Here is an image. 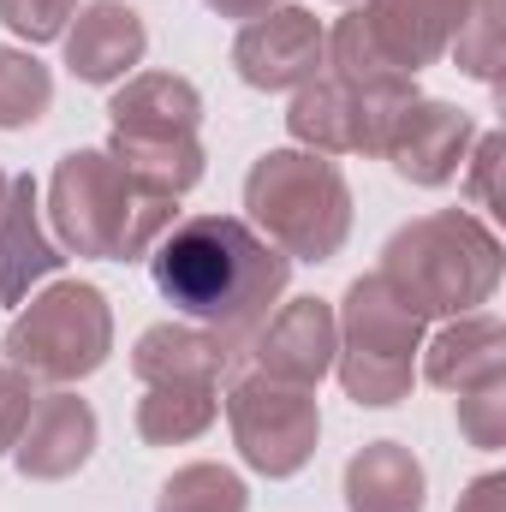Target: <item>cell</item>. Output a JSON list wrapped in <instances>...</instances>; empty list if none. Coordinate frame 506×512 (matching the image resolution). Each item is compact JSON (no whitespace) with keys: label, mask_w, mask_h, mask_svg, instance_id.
I'll list each match as a JSON object with an SVG mask.
<instances>
[{"label":"cell","mask_w":506,"mask_h":512,"mask_svg":"<svg viewBox=\"0 0 506 512\" xmlns=\"http://www.w3.org/2000/svg\"><path fill=\"white\" fill-rule=\"evenodd\" d=\"M340 352L334 370L352 405H399L417 382V352H423V316H411L381 274L352 280L340 304Z\"/></svg>","instance_id":"7"},{"label":"cell","mask_w":506,"mask_h":512,"mask_svg":"<svg viewBox=\"0 0 506 512\" xmlns=\"http://www.w3.org/2000/svg\"><path fill=\"white\" fill-rule=\"evenodd\" d=\"M501 155H506V137L489 131V137L477 143V155H471V185H465L471 203H477V209H495V215H501V179H495V173H501Z\"/></svg>","instance_id":"27"},{"label":"cell","mask_w":506,"mask_h":512,"mask_svg":"<svg viewBox=\"0 0 506 512\" xmlns=\"http://www.w3.org/2000/svg\"><path fill=\"white\" fill-rule=\"evenodd\" d=\"M334 352H340V322L334 304L322 298H292L251 334V370L292 387H316L334 370Z\"/></svg>","instance_id":"12"},{"label":"cell","mask_w":506,"mask_h":512,"mask_svg":"<svg viewBox=\"0 0 506 512\" xmlns=\"http://www.w3.org/2000/svg\"><path fill=\"white\" fill-rule=\"evenodd\" d=\"M245 209L256 233L280 256L328 262L352 233V185L334 155L316 149H268L245 179Z\"/></svg>","instance_id":"4"},{"label":"cell","mask_w":506,"mask_h":512,"mask_svg":"<svg viewBox=\"0 0 506 512\" xmlns=\"http://www.w3.org/2000/svg\"><path fill=\"white\" fill-rule=\"evenodd\" d=\"M316 387H292L274 382L262 370H245L239 382L227 387V423H233V441L245 453V465L262 477H298L316 453V435H322V411L310 399Z\"/></svg>","instance_id":"8"},{"label":"cell","mask_w":506,"mask_h":512,"mask_svg":"<svg viewBox=\"0 0 506 512\" xmlns=\"http://www.w3.org/2000/svg\"><path fill=\"white\" fill-rule=\"evenodd\" d=\"M78 18V0H0V24L18 42H54Z\"/></svg>","instance_id":"25"},{"label":"cell","mask_w":506,"mask_h":512,"mask_svg":"<svg viewBox=\"0 0 506 512\" xmlns=\"http://www.w3.org/2000/svg\"><path fill=\"white\" fill-rule=\"evenodd\" d=\"M203 6L221 12V18H245V24H251V18H262V12H274L280 0H203Z\"/></svg>","instance_id":"29"},{"label":"cell","mask_w":506,"mask_h":512,"mask_svg":"<svg viewBox=\"0 0 506 512\" xmlns=\"http://www.w3.org/2000/svg\"><path fill=\"white\" fill-rule=\"evenodd\" d=\"M423 465L399 441H370L346 465V507L352 512H423Z\"/></svg>","instance_id":"19"},{"label":"cell","mask_w":506,"mask_h":512,"mask_svg":"<svg viewBox=\"0 0 506 512\" xmlns=\"http://www.w3.org/2000/svg\"><path fill=\"white\" fill-rule=\"evenodd\" d=\"M245 507H251V489L227 465H185L155 495V512H245Z\"/></svg>","instance_id":"21"},{"label":"cell","mask_w":506,"mask_h":512,"mask_svg":"<svg viewBox=\"0 0 506 512\" xmlns=\"http://www.w3.org/2000/svg\"><path fill=\"white\" fill-rule=\"evenodd\" d=\"M54 102V72L30 48H0V131L36 126Z\"/></svg>","instance_id":"22"},{"label":"cell","mask_w":506,"mask_h":512,"mask_svg":"<svg viewBox=\"0 0 506 512\" xmlns=\"http://www.w3.org/2000/svg\"><path fill=\"white\" fill-rule=\"evenodd\" d=\"M6 191H12V173H0V209H6Z\"/></svg>","instance_id":"30"},{"label":"cell","mask_w":506,"mask_h":512,"mask_svg":"<svg viewBox=\"0 0 506 512\" xmlns=\"http://www.w3.org/2000/svg\"><path fill=\"white\" fill-rule=\"evenodd\" d=\"M179 197L143 185L108 149H72L60 155L48 179V227L54 245L96 262H137L155 251V239L173 227Z\"/></svg>","instance_id":"2"},{"label":"cell","mask_w":506,"mask_h":512,"mask_svg":"<svg viewBox=\"0 0 506 512\" xmlns=\"http://www.w3.org/2000/svg\"><path fill=\"white\" fill-rule=\"evenodd\" d=\"M60 245L42 227L36 209V179H12L6 209H0V304H24L36 280L60 274Z\"/></svg>","instance_id":"16"},{"label":"cell","mask_w":506,"mask_h":512,"mask_svg":"<svg viewBox=\"0 0 506 512\" xmlns=\"http://www.w3.org/2000/svg\"><path fill=\"white\" fill-rule=\"evenodd\" d=\"M90 453H96V411L66 387L36 393V405H30V417L12 441L18 477L24 483H66L90 465Z\"/></svg>","instance_id":"11"},{"label":"cell","mask_w":506,"mask_h":512,"mask_svg":"<svg viewBox=\"0 0 506 512\" xmlns=\"http://www.w3.org/2000/svg\"><path fill=\"white\" fill-rule=\"evenodd\" d=\"M233 370V346L221 334H203V328H185V322H155L137 334L131 346V376L143 387L155 382H215Z\"/></svg>","instance_id":"17"},{"label":"cell","mask_w":506,"mask_h":512,"mask_svg":"<svg viewBox=\"0 0 506 512\" xmlns=\"http://www.w3.org/2000/svg\"><path fill=\"white\" fill-rule=\"evenodd\" d=\"M405 102L417 96H364V90H346L340 78H310L292 96L286 126L316 155H381Z\"/></svg>","instance_id":"9"},{"label":"cell","mask_w":506,"mask_h":512,"mask_svg":"<svg viewBox=\"0 0 506 512\" xmlns=\"http://www.w3.org/2000/svg\"><path fill=\"white\" fill-rule=\"evenodd\" d=\"M149 30L126 0H90L78 24H66V66L78 84H120L131 66H143Z\"/></svg>","instance_id":"15"},{"label":"cell","mask_w":506,"mask_h":512,"mask_svg":"<svg viewBox=\"0 0 506 512\" xmlns=\"http://www.w3.org/2000/svg\"><path fill=\"white\" fill-rule=\"evenodd\" d=\"M328 60V30L304 6H274L233 42V66L251 90H304Z\"/></svg>","instance_id":"10"},{"label":"cell","mask_w":506,"mask_h":512,"mask_svg":"<svg viewBox=\"0 0 506 512\" xmlns=\"http://www.w3.org/2000/svg\"><path fill=\"white\" fill-rule=\"evenodd\" d=\"M423 376L447 393H465V387L506 376V328L501 316L489 310H471V316H453L429 346H423Z\"/></svg>","instance_id":"18"},{"label":"cell","mask_w":506,"mask_h":512,"mask_svg":"<svg viewBox=\"0 0 506 512\" xmlns=\"http://www.w3.org/2000/svg\"><path fill=\"white\" fill-rule=\"evenodd\" d=\"M149 274L179 316H191L197 328L221 334L239 352L286 292L292 256H280L239 215H191L155 239Z\"/></svg>","instance_id":"1"},{"label":"cell","mask_w":506,"mask_h":512,"mask_svg":"<svg viewBox=\"0 0 506 512\" xmlns=\"http://www.w3.org/2000/svg\"><path fill=\"white\" fill-rule=\"evenodd\" d=\"M215 417H221V387L215 382H155L137 399V435L149 447L197 441Z\"/></svg>","instance_id":"20"},{"label":"cell","mask_w":506,"mask_h":512,"mask_svg":"<svg viewBox=\"0 0 506 512\" xmlns=\"http://www.w3.org/2000/svg\"><path fill=\"white\" fill-rule=\"evenodd\" d=\"M6 364L24 382L72 387L96 376L114 352V310L90 280H54L24 304V316L6 328Z\"/></svg>","instance_id":"6"},{"label":"cell","mask_w":506,"mask_h":512,"mask_svg":"<svg viewBox=\"0 0 506 512\" xmlns=\"http://www.w3.org/2000/svg\"><path fill=\"white\" fill-rule=\"evenodd\" d=\"M108 120H114V143L108 155L137 173L143 185L167 191V197H185L197 179H203V96L191 78H173V72H143L126 78L108 102Z\"/></svg>","instance_id":"5"},{"label":"cell","mask_w":506,"mask_h":512,"mask_svg":"<svg viewBox=\"0 0 506 512\" xmlns=\"http://www.w3.org/2000/svg\"><path fill=\"white\" fill-rule=\"evenodd\" d=\"M30 405H36V382H24V376L0 358V453H12V441H18V429H24V417H30Z\"/></svg>","instance_id":"26"},{"label":"cell","mask_w":506,"mask_h":512,"mask_svg":"<svg viewBox=\"0 0 506 512\" xmlns=\"http://www.w3.org/2000/svg\"><path fill=\"white\" fill-rule=\"evenodd\" d=\"M471 78H495L501 72V0H471L453 48H447Z\"/></svg>","instance_id":"23"},{"label":"cell","mask_w":506,"mask_h":512,"mask_svg":"<svg viewBox=\"0 0 506 512\" xmlns=\"http://www.w3.org/2000/svg\"><path fill=\"white\" fill-rule=\"evenodd\" d=\"M471 137H477V126H471L465 108L417 96V102L399 108V120L387 131V149H381V155H387L393 173L411 179V185H447V179L465 167Z\"/></svg>","instance_id":"13"},{"label":"cell","mask_w":506,"mask_h":512,"mask_svg":"<svg viewBox=\"0 0 506 512\" xmlns=\"http://www.w3.org/2000/svg\"><path fill=\"white\" fill-rule=\"evenodd\" d=\"M465 12H471V0H370L358 18H364V30L381 54L417 78L423 66H435L453 48Z\"/></svg>","instance_id":"14"},{"label":"cell","mask_w":506,"mask_h":512,"mask_svg":"<svg viewBox=\"0 0 506 512\" xmlns=\"http://www.w3.org/2000/svg\"><path fill=\"white\" fill-rule=\"evenodd\" d=\"M459 512H506V477H477V483L465 489Z\"/></svg>","instance_id":"28"},{"label":"cell","mask_w":506,"mask_h":512,"mask_svg":"<svg viewBox=\"0 0 506 512\" xmlns=\"http://www.w3.org/2000/svg\"><path fill=\"white\" fill-rule=\"evenodd\" d=\"M376 274L423 322L429 316H471L501 286V239L471 209H435L387 239Z\"/></svg>","instance_id":"3"},{"label":"cell","mask_w":506,"mask_h":512,"mask_svg":"<svg viewBox=\"0 0 506 512\" xmlns=\"http://www.w3.org/2000/svg\"><path fill=\"white\" fill-rule=\"evenodd\" d=\"M459 429L471 447H501L506 441V376H489V382L465 387L459 393Z\"/></svg>","instance_id":"24"}]
</instances>
